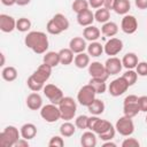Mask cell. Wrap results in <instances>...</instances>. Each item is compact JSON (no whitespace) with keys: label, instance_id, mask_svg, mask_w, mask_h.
<instances>
[{"label":"cell","instance_id":"277c9868","mask_svg":"<svg viewBox=\"0 0 147 147\" xmlns=\"http://www.w3.org/2000/svg\"><path fill=\"white\" fill-rule=\"evenodd\" d=\"M40 116L47 123H55L61 118V111L57 105L49 103L40 108Z\"/></svg>","mask_w":147,"mask_h":147},{"label":"cell","instance_id":"7a4b0ae2","mask_svg":"<svg viewBox=\"0 0 147 147\" xmlns=\"http://www.w3.org/2000/svg\"><path fill=\"white\" fill-rule=\"evenodd\" d=\"M21 132L14 125H8L0 133V146L1 147H14L16 141L20 139Z\"/></svg>","mask_w":147,"mask_h":147},{"label":"cell","instance_id":"ab89813d","mask_svg":"<svg viewBox=\"0 0 147 147\" xmlns=\"http://www.w3.org/2000/svg\"><path fill=\"white\" fill-rule=\"evenodd\" d=\"M46 30H47V32L49 33V34H60L61 32H62V30L59 28V25L56 24V22L53 20V18H51L48 22H47V25H46Z\"/></svg>","mask_w":147,"mask_h":147},{"label":"cell","instance_id":"44dd1931","mask_svg":"<svg viewBox=\"0 0 147 147\" xmlns=\"http://www.w3.org/2000/svg\"><path fill=\"white\" fill-rule=\"evenodd\" d=\"M80 144L83 147H95L96 146V136L93 131H86L80 137Z\"/></svg>","mask_w":147,"mask_h":147},{"label":"cell","instance_id":"4fadbf2b","mask_svg":"<svg viewBox=\"0 0 147 147\" xmlns=\"http://www.w3.org/2000/svg\"><path fill=\"white\" fill-rule=\"evenodd\" d=\"M16 29V21L13 16L7 14L0 15V30L5 33H10Z\"/></svg>","mask_w":147,"mask_h":147},{"label":"cell","instance_id":"6da1fadb","mask_svg":"<svg viewBox=\"0 0 147 147\" xmlns=\"http://www.w3.org/2000/svg\"><path fill=\"white\" fill-rule=\"evenodd\" d=\"M24 44L28 48L32 49L36 54H45L48 49L49 41L45 32L31 31L24 38Z\"/></svg>","mask_w":147,"mask_h":147},{"label":"cell","instance_id":"1f68e13d","mask_svg":"<svg viewBox=\"0 0 147 147\" xmlns=\"http://www.w3.org/2000/svg\"><path fill=\"white\" fill-rule=\"evenodd\" d=\"M75 132H76V125H74V124L70 123L69 121L62 123L61 126H60V134H61L62 137L69 138V137L74 136Z\"/></svg>","mask_w":147,"mask_h":147},{"label":"cell","instance_id":"f6af8a7d","mask_svg":"<svg viewBox=\"0 0 147 147\" xmlns=\"http://www.w3.org/2000/svg\"><path fill=\"white\" fill-rule=\"evenodd\" d=\"M138 105L140 108V111L147 113V95H141L138 98Z\"/></svg>","mask_w":147,"mask_h":147},{"label":"cell","instance_id":"3957f363","mask_svg":"<svg viewBox=\"0 0 147 147\" xmlns=\"http://www.w3.org/2000/svg\"><path fill=\"white\" fill-rule=\"evenodd\" d=\"M57 106L60 108L62 119L70 121L75 117L76 111H77V105H76V101L71 96H63Z\"/></svg>","mask_w":147,"mask_h":147},{"label":"cell","instance_id":"9a60e30c","mask_svg":"<svg viewBox=\"0 0 147 147\" xmlns=\"http://www.w3.org/2000/svg\"><path fill=\"white\" fill-rule=\"evenodd\" d=\"M26 106L31 110H39L42 107V98L38 92H32L26 96Z\"/></svg>","mask_w":147,"mask_h":147},{"label":"cell","instance_id":"b9f144b4","mask_svg":"<svg viewBox=\"0 0 147 147\" xmlns=\"http://www.w3.org/2000/svg\"><path fill=\"white\" fill-rule=\"evenodd\" d=\"M48 146L49 147H63L64 146V140L60 136H54L48 141Z\"/></svg>","mask_w":147,"mask_h":147},{"label":"cell","instance_id":"816d5d0a","mask_svg":"<svg viewBox=\"0 0 147 147\" xmlns=\"http://www.w3.org/2000/svg\"><path fill=\"white\" fill-rule=\"evenodd\" d=\"M1 3L5 5V6L10 7V6H13V5L16 3V0H1Z\"/></svg>","mask_w":147,"mask_h":147},{"label":"cell","instance_id":"e575fe53","mask_svg":"<svg viewBox=\"0 0 147 147\" xmlns=\"http://www.w3.org/2000/svg\"><path fill=\"white\" fill-rule=\"evenodd\" d=\"M53 20L56 22V24H57V25H59V28L62 30V32L69 29V25H70V23H69L68 18H67V17H65L63 14H61V13H57V14H55V15L53 16Z\"/></svg>","mask_w":147,"mask_h":147},{"label":"cell","instance_id":"bcb514c9","mask_svg":"<svg viewBox=\"0 0 147 147\" xmlns=\"http://www.w3.org/2000/svg\"><path fill=\"white\" fill-rule=\"evenodd\" d=\"M103 1L105 0H88V5H90V7L98 9V8H101L103 6Z\"/></svg>","mask_w":147,"mask_h":147},{"label":"cell","instance_id":"d4e9b609","mask_svg":"<svg viewBox=\"0 0 147 147\" xmlns=\"http://www.w3.org/2000/svg\"><path fill=\"white\" fill-rule=\"evenodd\" d=\"M42 62L51 65L52 68L57 67L60 64V56H59V52H46L44 57H42Z\"/></svg>","mask_w":147,"mask_h":147},{"label":"cell","instance_id":"603a6c76","mask_svg":"<svg viewBox=\"0 0 147 147\" xmlns=\"http://www.w3.org/2000/svg\"><path fill=\"white\" fill-rule=\"evenodd\" d=\"M101 32H102V34H105L107 37H114L118 32V25L115 22L108 21V22H106V23L102 24Z\"/></svg>","mask_w":147,"mask_h":147},{"label":"cell","instance_id":"60d3db41","mask_svg":"<svg viewBox=\"0 0 147 147\" xmlns=\"http://www.w3.org/2000/svg\"><path fill=\"white\" fill-rule=\"evenodd\" d=\"M87 123H88V116H86V115H79V116H77L76 119H75V125H76V127L82 129V130L87 129Z\"/></svg>","mask_w":147,"mask_h":147},{"label":"cell","instance_id":"f907efd6","mask_svg":"<svg viewBox=\"0 0 147 147\" xmlns=\"http://www.w3.org/2000/svg\"><path fill=\"white\" fill-rule=\"evenodd\" d=\"M138 98H139V96H137V95H134V94H130V95H127V96L124 99L123 103H129V102H138Z\"/></svg>","mask_w":147,"mask_h":147},{"label":"cell","instance_id":"f5cc1de1","mask_svg":"<svg viewBox=\"0 0 147 147\" xmlns=\"http://www.w3.org/2000/svg\"><path fill=\"white\" fill-rule=\"evenodd\" d=\"M31 0H16V5L18 6H26L30 3Z\"/></svg>","mask_w":147,"mask_h":147},{"label":"cell","instance_id":"c3c4849f","mask_svg":"<svg viewBox=\"0 0 147 147\" xmlns=\"http://www.w3.org/2000/svg\"><path fill=\"white\" fill-rule=\"evenodd\" d=\"M134 5L138 9H147V0H134Z\"/></svg>","mask_w":147,"mask_h":147},{"label":"cell","instance_id":"ffe728a7","mask_svg":"<svg viewBox=\"0 0 147 147\" xmlns=\"http://www.w3.org/2000/svg\"><path fill=\"white\" fill-rule=\"evenodd\" d=\"M113 127H114V126H113V124H111L110 122H108V121H106V119L98 118L96 122L94 123V125H93V127H92L91 131L95 132V134L99 136V134H102V133L109 131V130L113 129Z\"/></svg>","mask_w":147,"mask_h":147},{"label":"cell","instance_id":"d6986e66","mask_svg":"<svg viewBox=\"0 0 147 147\" xmlns=\"http://www.w3.org/2000/svg\"><path fill=\"white\" fill-rule=\"evenodd\" d=\"M20 132H21L22 138H24L26 140H30V139H33L37 136V126L32 123H25L21 126Z\"/></svg>","mask_w":147,"mask_h":147},{"label":"cell","instance_id":"30bf717a","mask_svg":"<svg viewBox=\"0 0 147 147\" xmlns=\"http://www.w3.org/2000/svg\"><path fill=\"white\" fill-rule=\"evenodd\" d=\"M121 29L124 33L126 34H132L137 31L138 29V21L133 15H124V17L122 18L121 22Z\"/></svg>","mask_w":147,"mask_h":147},{"label":"cell","instance_id":"484cf974","mask_svg":"<svg viewBox=\"0 0 147 147\" xmlns=\"http://www.w3.org/2000/svg\"><path fill=\"white\" fill-rule=\"evenodd\" d=\"M140 111L139 105L138 102H129V103H123V113L125 116L133 118L134 116L138 115V113Z\"/></svg>","mask_w":147,"mask_h":147},{"label":"cell","instance_id":"5b68a950","mask_svg":"<svg viewBox=\"0 0 147 147\" xmlns=\"http://www.w3.org/2000/svg\"><path fill=\"white\" fill-rule=\"evenodd\" d=\"M95 90L90 85H84L83 87H80V90L78 91L77 93V101L82 105V106H85V107H88L95 99Z\"/></svg>","mask_w":147,"mask_h":147},{"label":"cell","instance_id":"f546056e","mask_svg":"<svg viewBox=\"0 0 147 147\" xmlns=\"http://www.w3.org/2000/svg\"><path fill=\"white\" fill-rule=\"evenodd\" d=\"M87 54L92 57H98L103 53V46L98 41H91L90 45H87Z\"/></svg>","mask_w":147,"mask_h":147},{"label":"cell","instance_id":"7402d4cb","mask_svg":"<svg viewBox=\"0 0 147 147\" xmlns=\"http://www.w3.org/2000/svg\"><path fill=\"white\" fill-rule=\"evenodd\" d=\"M74 52L68 47V48H62L59 51V56H60V63L63 65H69L74 62Z\"/></svg>","mask_w":147,"mask_h":147},{"label":"cell","instance_id":"f35d334b","mask_svg":"<svg viewBox=\"0 0 147 147\" xmlns=\"http://www.w3.org/2000/svg\"><path fill=\"white\" fill-rule=\"evenodd\" d=\"M122 77L127 82L129 86H132V85L136 84V82H137V79H138V74H137V71H134L133 69H127V71H125Z\"/></svg>","mask_w":147,"mask_h":147},{"label":"cell","instance_id":"7c38bea8","mask_svg":"<svg viewBox=\"0 0 147 147\" xmlns=\"http://www.w3.org/2000/svg\"><path fill=\"white\" fill-rule=\"evenodd\" d=\"M105 68L108 72L109 76H114L121 72L122 68H123V63L122 60H119L116 56H110L109 59H107V61L105 62Z\"/></svg>","mask_w":147,"mask_h":147},{"label":"cell","instance_id":"d590c367","mask_svg":"<svg viewBox=\"0 0 147 147\" xmlns=\"http://www.w3.org/2000/svg\"><path fill=\"white\" fill-rule=\"evenodd\" d=\"M26 85H28V87H29L31 91H33V92H39V91H41V90L44 88V86H45L44 83L39 82V80H38L37 78H34L32 75L28 78Z\"/></svg>","mask_w":147,"mask_h":147},{"label":"cell","instance_id":"74e56055","mask_svg":"<svg viewBox=\"0 0 147 147\" xmlns=\"http://www.w3.org/2000/svg\"><path fill=\"white\" fill-rule=\"evenodd\" d=\"M88 1L87 0H74L71 7H72V10L76 13V14H79L86 9H88Z\"/></svg>","mask_w":147,"mask_h":147},{"label":"cell","instance_id":"52a82bcc","mask_svg":"<svg viewBox=\"0 0 147 147\" xmlns=\"http://www.w3.org/2000/svg\"><path fill=\"white\" fill-rule=\"evenodd\" d=\"M42 91H44V94L46 95V98L51 101V103H54V105H59L60 101L62 100V98L64 96L62 90L54 84H46L44 86Z\"/></svg>","mask_w":147,"mask_h":147},{"label":"cell","instance_id":"8fae6325","mask_svg":"<svg viewBox=\"0 0 147 147\" xmlns=\"http://www.w3.org/2000/svg\"><path fill=\"white\" fill-rule=\"evenodd\" d=\"M123 49V41L118 38H110L103 46V52L109 56L117 55Z\"/></svg>","mask_w":147,"mask_h":147},{"label":"cell","instance_id":"681fc988","mask_svg":"<svg viewBox=\"0 0 147 147\" xmlns=\"http://www.w3.org/2000/svg\"><path fill=\"white\" fill-rule=\"evenodd\" d=\"M14 147H29V141L26 139H24V138H20L16 141Z\"/></svg>","mask_w":147,"mask_h":147},{"label":"cell","instance_id":"7bdbcfd3","mask_svg":"<svg viewBox=\"0 0 147 147\" xmlns=\"http://www.w3.org/2000/svg\"><path fill=\"white\" fill-rule=\"evenodd\" d=\"M136 71L138 74V76H141V77H146L147 76V62L142 61V62H139L136 67Z\"/></svg>","mask_w":147,"mask_h":147},{"label":"cell","instance_id":"5bb4252c","mask_svg":"<svg viewBox=\"0 0 147 147\" xmlns=\"http://www.w3.org/2000/svg\"><path fill=\"white\" fill-rule=\"evenodd\" d=\"M52 67L51 65H48V64H46V63H42V64H40L38 68H37V70L32 74V76L34 77V78H37L39 82H41V83H46L48 79H49V77H51V75H52Z\"/></svg>","mask_w":147,"mask_h":147},{"label":"cell","instance_id":"ac0fdd59","mask_svg":"<svg viewBox=\"0 0 147 147\" xmlns=\"http://www.w3.org/2000/svg\"><path fill=\"white\" fill-rule=\"evenodd\" d=\"M100 34H101V31L99 30V28L94 25L85 26L83 30V37L85 38V40H88V41H96L100 38Z\"/></svg>","mask_w":147,"mask_h":147},{"label":"cell","instance_id":"db71d44e","mask_svg":"<svg viewBox=\"0 0 147 147\" xmlns=\"http://www.w3.org/2000/svg\"><path fill=\"white\" fill-rule=\"evenodd\" d=\"M102 146H103V147H116V144L113 142L111 140H108V141H105Z\"/></svg>","mask_w":147,"mask_h":147},{"label":"cell","instance_id":"8992f818","mask_svg":"<svg viewBox=\"0 0 147 147\" xmlns=\"http://www.w3.org/2000/svg\"><path fill=\"white\" fill-rule=\"evenodd\" d=\"M115 129L121 136L129 137L134 132V123H133L132 118L124 115L117 119V122L115 124Z\"/></svg>","mask_w":147,"mask_h":147},{"label":"cell","instance_id":"2e32d148","mask_svg":"<svg viewBox=\"0 0 147 147\" xmlns=\"http://www.w3.org/2000/svg\"><path fill=\"white\" fill-rule=\"evenodd\" d=\"M69 48H70L75 54L83 53V52L87 48L85 38H82V37H74V38L69 41Z\"/></svg>","mask_w":147,"mask_h":147},{"label":"cell","instance_id":"4dcf8cb0","mask_svg":"<svg viewBox=\"0 0 147 147\" xmlns=\"http://www.w3.org/2000/svg\"><path fill=\"white\" fill-rule=\"evenodd\" d=\"M1 76H2V79L6 82H14L17 78V70L15 67H11V65L5 67L1 71Z\"/></svg>","mask_w":147,"mask_h":147},{"label":"cell","instance_id":"4316f807","mask_svg":"<svg viewBox=\"0 0 147 147\" xmlns=\"http://www.w3.org/2000/svg\"><path fill=\"white\" fill-rule=\"evenodd\" d=\"M74 63L78 69H84L90 65V55L86 53H78L74 59Z\"/></svg>","mask_w":147,"mask_h":147},{"label":"cell","instance_id":"9c48e42d","mask_svg":"<svg viewBox=\"0 0 147 147\" xmlns=\"http://www.w3.org/2000/svg\"><path fill=\"white\" fill-rule=\"evenodd\" d=\"M88 74L91 75L92 78H99L102 80H107L109 75L105 68V64H102L101 62L94 61L92 63H90L88 65Z\"/></svg>","mask_w":147,"mask_h":147},{"label":"cell","instance_id":"11a10c76","mask_svg":"<svg viewBox=\"0 0 147 147\" xmlns=\"http://www.w3.org/2000/svg\"><path fill=\"white\" fill-rule=\"evenodd\" d=\"M0 56H1V63H0V65H1V67H3V65H5V54H3V53H1V54H0Z\"/></svg>","mask_w":147,"mask_h":147},{"label":"cell","instance_id":"836d02e7","mask_svg":"<svg viewBox=\"0 0 147 147\" xmlns=\"http://www.w3.org/2000/svg\"><path fill=\"white\" fill-rule=\"evenodd\" d=\"M94 18L96 22L99 23H106L109 21L110 18V10H108L107 8L105 7H101V8H98V10L94 13Z\"/></svg>","mask_w":147,"mask_h":147},{"label":"cell","instance_id":"d6a6232c","mask_svg":"<svg viewBox=\"0 0 147 147\" xmlns=\"http://www.w3.org/2000/svg\"><path fill=\"white\" fill-rule=\"evenodd\" d=\"M88 84L95 90L96 94H102L107 90L106 80H102V79H99V78H92L91 77V80L88 82Z\"/></svg>","mask_w":147,"mask_h":147},{"label":"cell","instance_id":"ba28073f","mask_svg":"<svg viewBox=\"0 0 147 147\" xmlns=\"http://www.w3.org/2000/svg\"><path fill=\"white\" fill-rule=\"evenodd\" d=\"M129 87H130V86H129L127 82H126L123 77H118V78L114 79V80L109 84V86H108V92H109V94H110L111 96H119V95L124 94V93L127 91Z\"/></svg>","mask_w":147,"mask_h":147},{"label":"cell","instance_id":"cb8c5ba5","mask_svg":"<svg viewBox=\"0 0 147 147\" xmlns=\"http://www.w3.org/2000/svg\"><path fill=\"white\" fill-rule=\"evenodd\" d=\"M122 63L123 67L126 69H134L139 63V60L134 53H126L122 59Z\"/></svg>","mask_w":147,"mask_h":147},{"label":"cell","instance_id":"e0dca14e","mask_svg":"<svg viewBox=\"0 0 147 147\" xmlns=\"http://www.w3.org/2000/svg\"><path fill=\"white\" fill-rule=\"evenodd\" d=\"M93 21H95L94 18V14L91 9H86L79 14H77V22L80 26H88V25H92Z\"/></svg>","mask_w":147,"mask_h":147},{"label":"cell","instance_id":"ee69618b","mask_svg":"<svg viewBox=\"0 0 147 147\" xmlns=\"http://www.w3.org/2000/svg\"><path fill=\"white\" fill-rule=\"evenodd\" d=\"M140 142L136 138H126L122 142V147H139Z\"/></svg>","mask_w":147,"mask_h":147},{"label":"cell","instance_id":"9f6ffc18","mask_svg":"<svg viewBox=\"0 0 147 147\" xmlns=\"http://www.w3.org/2000/svg\"><path fill=\"white\" fill-rule=\"evenodd\" d=\"M145 121H146V123H147V115H146V117H145Z\"/></svg>","mask_w":147,"mask_h":147},{"label":"cell","instance_id":"f1b7e54d","mask_svg":"<svg viewBox=\"0 0 147 147\" xmlns=\"http://www.w3.org/2000/svg\"><path fill=\"white\" fill-rule=\"evenodd\" d=\"M131 9V3L129 0H116L114 11L119 15H126Z\"/></svg>","mask_w":147,"mask_h":147},{"label":"cell","instance_id":"7dc6e473","mask_svg":"<svg viewBox=\"0 0 147 147\" xmlns=\"http://www.w3.org/2000/svg\"><path fill=\"white\" fill-rule=\"evenodd\" d=\"M115 3H116V0H105L103 1V7L107 8L108 10H114Z\"/></svg>","mask_w":147,"mask_h":147},{"label":"cell","instance_id":"8d00e7d4","mask_svg":"<svg viewBox=\"0 0 147 147\" xmlns=\"http://www.w3.org/2000/svg\"><path fill=\"white\" fill-rule=\"evenodd\" d=\"M31 28V21L26 17H21L16 21V30L20 32H28Z\"/></svg>","mask_w":147,"mask_h":147},{"label":"cell","instance_id":"83f0119b","mask_svg":"<svg viewBox=\"0 0 147 147\" xmlns=\"http://www.w3.org/2000/svg\"><path fill=\"white\" fill-rule=\"evenodd\" d=\"M105 108H106V106H105L103 101L100 100V99H96V98H95L94 101L87 107L88 111H90L92 115H96V116L101 115V114L105 111Z\"/></svg>","mask_w":147,"mask_h":147}]
</instances>
